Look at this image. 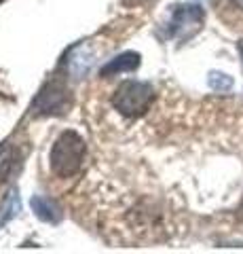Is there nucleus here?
<instances>
[{
  "instance_id": "nucleus-1",
  "label": "nucleus",
  "mask_w": 243,
  "mask_h": 254,
  "mask_svg": "<svg viewBox=\"0 0 243 254\" xmlns=\"http://www.w3.org/2000/svg\"><path fill=\"white\" fill-rule=\"evenodd\" d=\"M85 140L78 131L66 129L53 142L49 150V168L57 178H72L83 168L85 161Z\"/></svg>"
},
{
  "instance_id": "nucleus-2",
  "label": "nucleus",
  "mask_w": 243,
  "mask_h": 254,
  "mask_svg": "<svg viewBox=\"0 0 243 254\" xmlns=\"http://www.w3.org/2000/svg\"><path fill=\"white\" fill-rule=\"evenodd\" d=\"M154 100V89L150 83L144 81H123L114 89L112 95V106L116 113H121L123 117L138 119L142 117L148 108H150Z\"/></svg>"
},
{
  "instance_id": "nucleus-3",
  "label": "nucleus",
  "mask_w": 243,
  "mask_h": 254,
  "mask_svg": "<svg viewBox=\"0 0 243 254\" xmlns=\"http://www.w3.org/2000/svg\"><path fill=\"white\" fill-rule=\"evenodd\" d=\"M205 13L199 4H178L169 13L167 36L178 43H186L203 28Z\"/></svg>"
},
{
  "instance_id": "nucleus-4",
  "label": "nucleus",
  "mask_w": 243,
  "mask_h": 254,
  "mask_svg": "<svg viewBox=\"0 0 243 254\" xmlns=\"http://www.w3.org/2000/svg\"><path fill=\"white\" fill-rule=\"evenodd\" d=\"M68 108H70V91L57 78H53V81H49L43 87L32 104L34 115H41V117L61 115V113H66Z\"/></svg>"
},
{
  "instance_id": "nucleus-5",
  "label": "nucleus",
  "mask_w": 243,
  "mask_h": 254,
  "mask_svg": "<svg viewBox=\"0 0 243 254\" xmlns=\"http://www.w3.org/2000/svg\"><path fill=\"white\" fill-rule=\"evenodd\" d=\"M140 60H142V58H140V53H136V51H125L121 55H116L114 60H110L106 66H101L99 74L104 76V78H108V76H119L123 72H133V70H138Z\"/></svg>"
},
{
  "instance_id": "nucleus-6",
  "label": "nucleus",
  "mask_w": 243,
  "mask_h": 254,
  "mask_svg": "<svg viewBox=\"0 0 243 254\" xmlns=\"http://www.w3.org/2000/svg\"><path fill=\"white\" fill-rule=\"evenodd\" d=\"M30 208L36 214V218H41L43 222H49V225H57L64 218V212H61L59 205L51 197H45V195H34L30 199Z\"/></svg>"
},
{
  "instance_id": "nucleus-7",
  "label": "nucleus",
  "mask_w": 243,
  "mask_h": 254,
  "mask_svg": "<svg viewBox=\"0 0 243 254\" xmlns=\"http://www.w3.org/2000/svg\"><path fill=\"white\" fill-rule=\"evenodd\" d=\"M17 159H19L17 148L11 146L9 142L0 144V182H4L11 176V172L15 170V165H17Z\"/></svg>"
},
{
  "instance_id": "nucleus-8",
  "label": "nucleus",
  "mask_w": 243,
  "mask_h": 254,
  "mask_svg": "<svg viewBox=\"0 0 243 254\" xmlns=\"http://www.w3.org/2000/svg\"><path fill=\"white\" fill-rule=\"evenodd\" d=\"M21 208V199H19V193L17 189L9 190V195H6V199L0 203V227L6 225L9 220H13L15 216H17V212Z\"/></svg>"
},
{
  "instance_id": "nucleus-9",
  "label": "nucleus",
  "mask_w": 243,
  "mask_h": 254,
  "mask_svg": "<svg viewBox=\"0 0 243 254\" xmlns=\"http://www.w3.org/2000/svg\"><path fill=\"white\" fill-rule=\"evenodd\" d=\"M209 87L216 91H229L233 87V78L222 72H211L209 74Z\"/></svg>"
},
{
  "instance_id": "nucleus-10",
  "label": "nucleus",
  "mask_w": 243,
  "mask_h": 254,
  "mask_svg": "<svg viewBox=\"0 0 243 254\" xmlns=\"http://www.w3.org/2000/svg\"><path fill=\"white\" fill-rule=\"evenodd\" d=\"M231 2H233L235 6H239V9H243V0H231Z\"/></svg>"
},
{
  "instance_id": "nucleus-11",
  "label": "nucleus",
  "mask_w": 243,
  "mask_h": 254,
  "mask_svg": "<svg viewBox=\"0 0 243 254\" xmlns=\"http://www.w3.org/2000/svg\"><path fill=\"white\" fill-rule=\"evenodd\" d=\"M2 2H4V0H0V4H2Z\"/></svg>"
}]
</instances>
